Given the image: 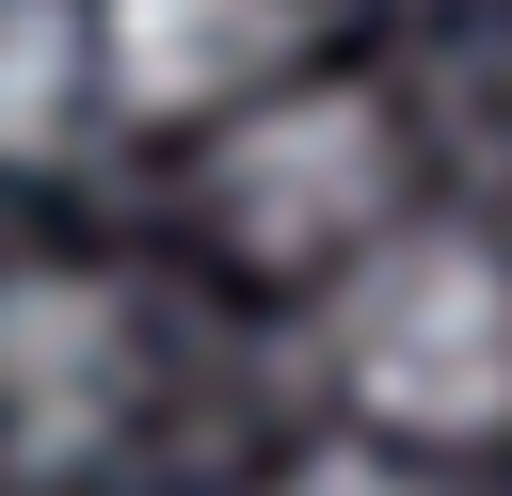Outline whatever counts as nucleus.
Here are the masks:
<instances>
[{"label":"nucleus","mask_w":512,"mask_h":496,"mask_svg":"<svg viewBox=\"0 0 512 496\" xmlns=\"http://www.w3.org/2000/svg\"><path fill=\"white\" fill-rule=\"evenodd\" d=\"M80 32H96V96L192 128V112H240L256 80H288L304 0H80Z\"/></svg>","instance_id":"20e7f679"},{"label":"nucleus","mask_w":512,"mask_h":496,"mask_svg":"<svg viewBox=\"0 0 512 496\" xmlns=\"http://www.w3.org/2000/svg\"><path fill=\"white\" fill-rule=\"evenodd\" d=\"M336 384L400 448H480L512 432V256L464 224H384L336 256Z\"/></svg>","instance_id":"f257e3e1"},{"label":"nucleus","mask_w":512,"mask_h":496,"mask_svg":"<svg viewBox=\"0 0 512 496\" xmlns=\"http://www.w3.org/2000/svg\"><path fill=\"white\" fill-rule=\"evenodd\" d=\"M128 304L96 272H0V448L16 464H96L128 432Z\"/></svg>","instance_id":"7ed1b4c3"},{"label":"nucleus","mask_w":512,"mask_h":496,"mask_svg":"<svg viewBox=\"0 0 512 496\" xmlns=\"http://www.w3.org/2000/svg\"><path fill=\"white\" fill-rule=\"evenodd\" d=\"M272 496H432V480H416V448H400V432H336V448H304Z\"/></svg>","instance_id":"423d86ee"},{"label":"nucleus","mask_w":512,"mask_h":496,"mask_svg":"<svg viewBox=\"0 0 512 496\" xmlns=\"http://www.w3.org/2000/svg\"><path fill=\"white\" fill-rule=\"evenodd\" d=\"M208 208H224V240L256 272H336L352 240L400 224V128H384V96H352V80H256L224 112V144H208Z\"/></svg>","instance_id":"f03ea898"},{"label":"nucleus","mask_w":512,"mask_h":496,"mask_svg":"<svg viewBox=\"0 0 512 496\" xmlns=\"http://www.w3.org/2000/svg\"><path fill=\"white\" fill-rule=\"evenodd\" d=\"M80 96H96V32H80V0H0V176L48 160V144L80 128Z\"/></svg>","instance_id":"39448f33"}]
</instances>
